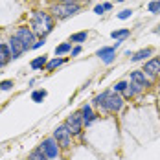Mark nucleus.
<instances>
[{"label": "nucleus", "instance_id": "f704fd0d", "mask_svg": "<svg viewBox=\"0 0 160 160\" xmlns=\"http://www.w3.org/2000/svg\"><path fill=\"white\" fill-rule=\"evenodd\" d=\"M153 33H160V26H158V28H155V30H153Z\"/></svg>", "mask_w": 160, "mask_h": 160}, {"label": "nucleus", "instance_id": "e433bc0d", "mask_svg": "<svg viewBox=\"0 0 160 160\" xmlns=\"http://www.w3.org/2000/svg\"><path fill=\"white\" fill-rule=\"evenodd\" d=\"M99 2H107V0H99Z\"/></svg>", "mask_w": 160, "mask_h": 160}, {"label": "nucleus", "instance_id": "a211bd4d", "mask_svg": "<svg viewBox=\"0 0 160 160\" xmlns=\"http://www.w3.org/2000/svg\"><path fill=\"white\" fill-rule=\"evenodd\" d=\"M72 46H74V44L66 41V42H61V44H57L53 52H55V55H57V57H64V55H70V52H72Z\"/></svg>", "mask_w": 160, "mask_h": 160}, {"label": "nucleus", "instance_id": "7c9ffc66", "mask_svg": "<svg viewBox=\"0 0 160 160\" xmlns=\"http://www.w3.org/2000/svg\"><path fill=\"white\" fill-rule=\"evenodd\" d=\"M57 2H63V4H78L79 0H57Z\"/></svg>", "mask_w": 160, "mask_h": 160}, {"label": "nucleus", "instance_id": "bb28decb", "mask_svg": "<svg viewBox=\"0 0 160 160\" xmlns=\"http://www.w3.org/2000/svg\"><path fill=\"white\" fill-rule=\"evenodd\" d=\"M92 11H94V15H98V17H101V15H105V13H107L101 2H99V4H96V6H94V9H92Z\"/></svg>", "mask_w": 160, "mask_h": 160}, {"label": "nucleus", "instance_id": "2eb2a0df", "mask_svg": "<svg viewBox=\"0 0 160 160\" xmlns=\"http://www.w3.org/2000/svg\"><path fill=\"white\" fill-rule=\"evenodd\" d=\"M48 55H39V57H33L32 61H30V68L32 70H44L46 68V63H48Z\"/></svg>", "mask_w": 160, "mask_h": 160}, {"label": "nucleus", "instance_id": "a878e982", "mask_svg": "<svg viewBox=\"0 0 160 160\" xmlns=\"http://www.w3.org/2000/svg\"><path fill=\"white\" fill-rule=\"evenodd\" d=\"M132 13H134V11H132L131 8H125V9H122V11H120L116 17H118L120 20H127V18H131V17H132Z\"/></svg>", "mask_w": 160, "mask_h": 160}, {"label": "nucleus", "instance_id": "4be33fe9", "mask_svg": "<svg viewBox=\"0 0 160 160\" xmlns=\"http://www.w3.org/2000/svg\"><path fill=\"white\" fill-rule=\"evenodd\" d=\"M0 57H2L6 63L11 61V50L8 46V41H6V42H0Z\"/></svg>", "mask_w": 160, "mask_h": 160}, {"label": "nucleus", "instance_id": "c85d7f7f", "mask_svg": "<svg viewBox=\"0 0 160 160\" xmlns=\"http://www.w3.org/2000/svg\"><path fill=\"white\" fill-rule=\"evenodd\" d=\"M81 52H83V46L81 44H74L72 46V52H70V57H78Z\"/></svg>", "mask_w": 160, "mask_h": 160}, {"label": "nucleus", "instance_id": "4468645a", "mask_svg": "<svg viewBox=\"0 0 160 160\" xmlns=\"http://www.w3.org/2000/svg\"><path fill=\"white\" fill-rule=\"evenodd\" d=\"M142 90H144L142 87H138L136 83H132V81H129L127 88L123 90V94H122V96H123V99H125V101H131V99H134V98L138 96V94H140Z\"/></svg>", "mask_w": 160, "mask_h": 160}, {"label": "nucleus", "instance_id": "f03ea898", "mask_svg": "<svg viewBox=\"0 0 160 160\" xmlns=\"http://www.w3.org/2000/svg\"><path fill=\"white\" fill-rule=\"evenodd\" d=\"M28 26L32 28V32L37 37H48L53 32L55 26V18L50 15V11H42V9H35L32 11V15L28 18Z\"/></svg>", "mask_w": 160, "mask_h": 160}, {"label": "nucleus", "instance_id": "f257e3e1", "mask_svg": "<svg viewBox=\"0 0 160 160\" xmlns=\"http://www.w3.org/2000/svg\"><path fill=\"white\" fill-rule=\"evenodd\" d=\"M125 105V99L122 94H116L112 90H103L101 94H98L92 99V107L98 111L105 112V114H118V112L123 109Z\"/></svg>", "mask_w": 160, "mask_h": 160}, {"label": "nucleus", "instance_id": "72a5a7b5", "mask_svg": "<svg viewBox=\"0 0 160 160\" xmlns=\"http://www.w3.org/2000/svg\"><path fill=\"white\" fill-rule=\"evenodd\" d=\"M35 81H37V79H35V78H32V79L28 81V85H30V87H33V85H35Z\"/></svg>", "mask_w": 160, "mask_h": 160}, {"label": "nucleus", "instance_id": "20e7f679", "mask_svg": "<svg viewBox=\"0 0 160 160\" xmlns=\"http://www.w3.org/2000/svg\"><path fill=\"white\" fill-rule=\"evenodd\" d=\"M13 37H17V39L20 41V44L24 46L26 52H28V50H32L33 42L39 39V37L32 32V28H30L28 24H20V26H17L15 30H13Z\"/></svg>", "mask_w": 160, "mask_h": 160}, {"label": "nucleus", "instance_id": "423d86ee", "mask_svg": "<svg viewBox=\"0 0 160 160\" xmlns=\"http://www.w3.org/2000/svg\"><path fill=\"white\" fill-rule=\"evenodd\" d=\"M52 136L55 138V142L59 144V147L61 149H70L72 147V134H70V131L64 127V123H61V125H57V127L53 129V132H52Z\"/></svg>", "mask_w": 160, "mask_h": 160}, {"label": "nucleus", "instance_id": "cd10ccee", "mask_svg": "<svg viewBox=\"0 0 160 160\" xmlns=\"http://www.w3.org/2000/svg\"><path fill=\"white\" fill-rule=\"evenodd\" d=\"M44 44H46V39H44V37H39V39H37V41L33 42L32 50H39V48H42Z\"/></svg>", "mask_w": 160, "mask_h": 160}, {"label": "nucleus", "instance_id": "58836bf2", "mask_svg": "<svg viewBox=\"0 0 160 160\" xmlns=\"http://www.w3.org/2000/svg\"><path fill=\"white\" fill-rule=\"evenodd\" d=\"M24 160H30V158H24Z\"/></svg>", "mask_w": 160, "mask_h": 160}, {"label": "nucleus", "instance_id": "4c0bfd02", "mask_svg": "<svg viewBox=\"0 0 160 160\" xmlns=\"http://www.w3.org/2000/svg\"><path fill=\"white\" fill-rule=\"evenodd\" d=\"M85 2H90V0H85Z\"/></svg>", "mask_w": 160, "mask_h": 160}, {"label": "nucleus", "instance_id": "f8f14e48", "mask_svg": "<svg viewBox=\"0 0 160 160\" xmlns=\"http://www.w3.org/2000/svg\"><path fill=\"white\" fill-rule=\"evenodd\" d=\"M8 46H9V50H11V61L20 59V57L26 53V50H24V46L20 44V41H18L17 37H13V35L8 39Z\"/></svg>", "mask_w": 160, "mask_h": 160}, {"label": "nucleus", "instance_id": "b1692460", "mask_svg": "<svg viewBox=\"0 0 160 160\" xmlns=\"http://www.w3.org/2000/svg\"><path fill=\"white\" fill-rule=\"evenodd\" d=\"M147 11L153 15H160V0H151L147 4Z\"/></svg>", "mask_w": 160, "mask_h": 160}, {"label": "nucleus", "instance_id": "473e14b6", "mask_svg": "<svg viewBox=\"0 0 160 160\" xmlns=\"http://www.w3.org/2000/svg\"><path fill=\"white\" fill-rule=\"evenodd\" d=\"M6 64H8V63H6V61H4V59H2V57H0V70H2V68H4V66H6Z\"/></svg>", "mask_w": 160, "mask_h": 160}, {"label": "nucleus", "instance_id": "412c9836", "mask_svg": "<svg viewBox=\"0 0 160 160\" xmlns=\"http://www.w3.org/2000/svg\"><path fill=\"white\" fill-rule=\"evenodd\" d=\"M28 158L30 160H50L46 155H44V151L41 149V145H37L35 149H32V153L28 155Z\"/></svg>", "mask_w": 160, "mask_h": 160}, {"label": "nucleus", "instance_id": "9b49d317", "mask_svg": "<svg viewBox=\"0 0 160 160\" xmlns=\"http://www.w3.org/2000/svg\"><path fill=\"white\" fill-rule=\"evenodd\" d=\"M129 81H132V83H136L138 87H142V88H149V87H153V83L155 81H151L147 76H145L142 70H132L131 74H129Z\"/></svg>", "mask_w": 160, "mask_h": 160}, {"label": "nucleus", "instance_id": "5701e85b", "mask_svg": "<svg viewBox=\"0 0 160 160\" xmlns=\"http://www.w3.org/2000/svg\"><path fill=\"white\" fill-rule=\"evenodd\" d=\"M127 85H129L127 79L118 81V83H114V85H112V92H116V94H123V90L127 88Z\"/></svg>", "mask_w": 160, "mask_h": 160}, {"label": "nucleus", "instance_id": "0eeeda50", "mask_svg": "<svg viewBox=\"0 0 160 160\" xmlns=\"http://www.w3.org/2000/svg\"><path fill=\"white\" fill-rule=\"evenodd\" d=\"M39 145H41V149L44 151V155H46L50 160H57L59 157H61V147H59V144L55 142V138H53V136L44 138Z\"/></svg>", "mask_w": 160, "mask_h": 160}, {"label": "nucleus", "instance_id": "6e6552de", "mask_svg": "<svg viewBox=\"0 0 160 160\" xmlns=\"http://www.w3.org/2000/svg\"><path fill=\"white\" fill-rule=\"evenodd\" d=\"M79 112H81V116H83V125H85V129L92 127L98 120H99V112H96V109L92 107V103H85L79 109Z\"/></svg>", "mask_w": 160, "mask_h": 160}, {"label": "nucleus", "instance_id": "6ab92c4d", "mask_svg": "<svg viewBox=\"0 0 160 160\" xmlns=\"http://www.w3.org/2000/svg\"><path fill=\"white\" fill-rule=\"evenodd\" d=\"M111 37L114 39V41H123V42H125V39H127V37H131V30H129V28H120V30H114V32H111Z\"/></svg>", "mask_w": 160, "mask_h": 160}, {"label": "nucleus", "instance_id": "39448f33", "mask_svg": "<svg viewBox=\"0 0 160 160\" xmlns=\"http://www.w3.org/2000/svg\"><path fill=\"white\" fill-rule=\"evenodd\" d=\"M63 123H64V127L70 131L72 136H81V134H83L85 125H83V116H81L79 111H74L66 120H64Z\"/></svg>", "mask_w": 160, "mask_h": 160}, {"label": "nucleus", "instance_id": "2f4dec72", "mask_svg": "<svg viewBox=\"0 0 160 160\" xmlns=\"http://www.w3.org/2000/svg\"><path fill=\"white\" fill-rule=\"evenodd\" d=\"M132 53H134L132 50H125V52H123V55H125V57H132Z\"/></svg>", "mask_w": 160, "mask_h": 160}, {"label": "nucleus", "instance_id": "f3484780", "mask_svg": "<svg viewBox=\"0 0 160 160\" xmlns=\"http://www.w3.org/2000/svg\"><path fill=\"white\" fill-rule=\"evenodd\" d=\"M66 63V57H52V59H48V63H46V72H55L59 66H63V64Z\"/></svg>", "mask_w": 160, "mask_h": 160}, {"label": "nucleus", "instance_id": "7ed1b4c3", "mask_svg": "<svg viewBox=\"0 0 160 160\" xmlns=\"http://www.w3.org/2000/svg\"><path fill=\"white\" fill-rule=\"evenodd\" d=\"M81 2L78 4H63V2H55V4H52L50 6V15L53 17V18H57V20H66V18H72V17H76L78 13L81 11Z\"/></svg>", "mask_w": 160, "mask_h": 160}, {"label": "nucleus", "instance_id": "aec40b11", "mask_svg": "<svg viewBox=\"0 0 160 160\" xmlns=\"http://www.w3.org/2000/svg\"><path fill=\"white\" fill-rule=\"evenodd\" d=\"M46 96H48V90H46V88H35L30 98H32L33 103H42V101L46 99Z\"/></svg>", "mask_w": 160, "mask_h": 160}, {"label": "nucleus", "instance_id": "ddd939ff", "mask_svg": "<svg viewBox=\"0 0 160 160\" xmlns=\"http://www.w3.org/2000/svg\"><path fill=\"white\" fill-rule=\"evenodd\" d=\"M153 53H155V48L147 46V48H142V50H138V52H134L132 57H131V61L132 63H145V61H149L153 57Z\"/></svg>", "mask_w": 160, "mask_h": 160}, {"label": "nucleus", "instance_id": "c756f323", "mask_svg": "<svg viewBox=\"0 0 160 160\" xmlns=\"http://www.w3.org/2000/svg\"><path fill=\"white\" fill-rule=\"evenodd\" d=\"M101 4H103L105 11H112V8H114V6H112V2H101Z\"/></svg>", "mask_w": 160, "mask_h": 160}, {"label": "nucleus", "instance_id": "393cba45", "mask_svg": "<svg viewBox=\"0 0 160 160\" xmlns=\"http://www.w3.org/2000/svg\"><path fill=\"white\" fill-rule=\"evenodd\" d=\"M15 87V81L13 79H2L0 81V92H8Z\"/></svg>", "mask_w": 160, "mask_h": 160}, {"label": "nucleus", "instance_id": "dca6fc26", "mask_svg": "<svg viewBox=\"0 0 160 160\" xmlns=\"http://www.w3.org/2000/svg\"><path fill=\"white\" fill-rule=\"evenodd\" d=\"M87 39H88V32L83 30V32L72 33V35L68 37V42H72V44H83V42H87Z\"/></svg>", "mask_w": 160, "mask_h": 160}, {"label": "nucleus", "instance_id": "9d476101", "mask_svg": "<svg viewBox=\"0 0 160 160\" xmlns=\"http://www.w3.org/2000/svg\"><path fill=\"white\" fill-rule=\"evenodd\" d=\"M116 50L118 48H114V44H112V46H101V48L96 52V57L101 59L105 64H112L116 61Z\"/></svg>", "mask_w": 160, "mask_h": 160}, {"label": "nucleus", "instance_id": "1a4fd4ad", "mask_svg": "<svg viewBox=\"0 0 160 160\" xmlns=\"http://www.w3.org/2000/svg\"><path fill=\"white\" fill-rule=\"evenodd\" d=\"M142 72H144L151 81L158 79L160 78V57H151L149 61H145Z\"/></svg>", "mask_w": 160, "mask_h": 160}, {"label": "nucleus", "instance_id": "c9c22d12", "mask_svg": "<svg viewBox=\"0 0 160 160\" xmlns=\"http://www.w3.org/2000/svg\"><path fill=\"white\" fill-rule=\"evenodd\" d=\"M116 2H118V4H123V2H125V0H116Z\"/></svg>", "mask_w": 160, "mask_h": 160}]
</instances>
